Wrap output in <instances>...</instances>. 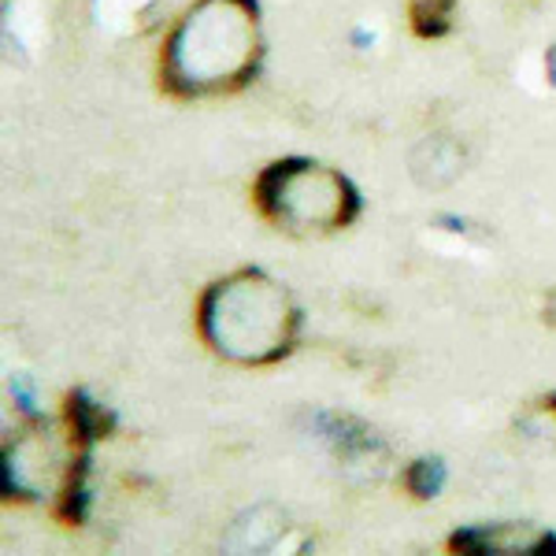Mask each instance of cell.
I'll list each match as a JSON object with an SVG mask.
<instances>
[{
	"label": "cell",
	"instance_id": "cell-13",
	"mask_svg": "<svg viewBox=\"0 0 556 556\" xmlns=\"http://www.w3.org/2000/svg\"><path fill=\"white\" fill-rule=\"evenodd\" d=\"M545 78H549V86H556V45H549V52H545Z\"/></svg>",
	"mask_w": 556,
	"mask_h": 556
},
{
	"label": "cell",
	"instance_id": "cell-4",
	"mask_svg": "<svg viewBox=\"0 0 556 556\" xmlns=\"http://www.w3.org/2000/svg\"><path fill=\"white\" fill-rule=\"evenodd\" d=\"M83 445L60 438L45 416H26V427L4 442V464H0V490L8 505H41L56 501L64 490L67 471Z\"/></svg>",
	"mask_w": 556,
	"mask_h": 556
},
{
	"label": "cell",
	"instance_id": "cell-6",
	"mask_svg": "<svg viewBox=\"0 0 556 556\" xmlns=\"http://www.w3.org/2000/svg\"><path fill=\"white\" fill-rule=\"evenodd\" d=\"M64 424H67L71 442L83 445V450H93L97 442L115 434L119 419H115V412L101 405L86 386H78V390H67V397H64Z\"/></svg>",
	"mask_w": 556,
	"mask_h": 556
},
{
	"label": "cell",
	"instance_id": "cell-8",
	"mask_svg": "<svg viewBox=\"0 0 556 556\" xmlns=\"http://www.w3.org/2000/svg\"><path fill=\"white\" fill-rule=\"evenodd\" d=\"M89 508H93V450H78L64 490L52 501V516L64 527H83L89 519Z\"/></svg>",
	"mask_w": 556,
	"mask_h": 556
},
{
	"label": "cell",
	"instance_id": "cell-3",
	"mask_svg": "<svg viewBox=\"0 0 556 556\" xmlns=\"http://www.w3.org/2000/svg\"><path fill=\"white\" fill-rule=\"evenodd\" d=\"M253 204L271 227L298 238L338 235L364 212L353 178L312 156H282L260 167Z\"/></svg>",
	"mask_w": 556,
	"mask_h": 556
},
{
	"label": "cell",
	"instance_id": "cell-5",
	"mask_svg": "<svg viewBox=\"0 0 556 556\" xmlns=\"http://www.w3.org/2000/svg\"><path fill=\"white\" fill-rule=\"evenodd\" d=\"M456 556H556V531L538 523H471L445 538Z\"/></svg>",
	"mask_w": 556,
	"mask_h": 556
},
{
	"label": "cell",
	"instance_id": "cell-12",
	"mask_svg": "<svg viewBox=\"0 0 556 556\" xmlns=\"http://www.w3.org/2000/svg\"><path fill=\"white\" fill-rule=\"evenodd\" d=\"M12 397H15V405L26 412V416H41V412L34 408V393H30V386H26L23 375H15V379H12Z\"/></svg>",
	"mask_w": 556,
	"mask_h": 556
},
{
	"label": "cell",
	"instance_id": "cell-1",
	"mask_svg": "<svg viewBox=\"0 0 556 556\" xmlns=\"http://www.w3.org/2000/svg\"><path fill=\"white\" fill-rule=\"evenodd\" d=\"M264 67L260 0H193L160 45V93L172 101L235 97Z\"/></svg>",
	"mask_w": 556,
	"mask_h": 556
},
{
	"label": "cell",
	"instance_id": "cell-2",
	"mask_svg": "<svg viewBox=\"0 0 556 556\" xmlns=\"http://www.w3.org/2000/svg\"><path fill=\"white\" fill-rule=\"evenodd\" d=\"M304 312L290 286L260 267L215 278L197 298V334L204 349L235 367H271L293 356Z\"/></svg>",
	"mask_w": 556,
	"mask_h": 556
},
{
	"label": "cell",
	"instance_id": "cell-11",
	"mask_svg": "<svg viewBox=\"0 0 556 556\" xmlns=\"http://www.w3.org/2000/svg\"><path fill=\"white\" fill-rule=\"evenodd\" d=\"M519 430H527L531 438L538 434V438H545L549 445H556V390L545 393L542 401H534V405L523 412Z\"/></svg>",
	"mask_w": 556,
	"mask_h": 556
},
{
	"label": "cell",
	"instance_id": "cell-10",
	"mask_svg": "<svg viewBox=\"0 0 556 556\" xmlns=\"http://www.w3.org/2000/svg\"><path fill=\"white\" fill-rule=\"evenodd\" d=\"M445 482H450V471H445L442 456H416L401 471V486L412 501H434L445 490Z\"/></svg>",
	"mask_w": 556,
	"mask_h": 556
},
{
	"label": "cell",
	"instance_id": "cell-7",
	"mask_svg": "<svg viewBox=\"0 0 556 556\" xmlns=\"http://www.w3.org/2000/svg\"><path fill=\"white\" fill-rule=\"evenodd\" d=\"M316 427H319V438H327L334 445V453L342 456L349 464H364V460H382L386 456V445L382 438L375 434L371 427L356 424L349 416H334V412H319L316 416Z\"/></svg>",
	"mask_w": 556,
	"mask_h": 556
},
{
	"label": "cell",
	"instance_id": "cell-14",
	"mask_svg": "<svg viewBox=\"0 0 556 556\" xmlns=\"http://www.w3.org/2000/svg\"><path fill=\"white\" fill-rule=\"evenodd\" d=\"M545 323L556 327V290L549 293V298H545Z\"/></svg>",
	"mask_w": 556,
	"mask_h": 556
},
{
	"label": "cell",
	"instance_id": "cell-9",
	"mask_svg": "<svg viewBox=\"0 0 556 556\" xmlns=\"http://www.w3.org/2000/svg\"><path fill=\"white\" fill-rule=\"evenodd\" d=\"M460 0H408V26L419 41H442L453 34Z\"/></svg>",
	"mask_w": 556,
	"mask_h": 556
}]
</instances>
